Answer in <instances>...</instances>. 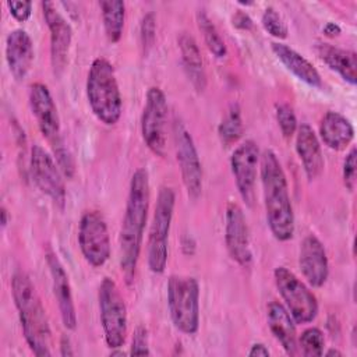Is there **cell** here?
Instances as JSON below:
<instances>
[{
	"mask_svg": "<svg viewBox=\"0 0 357 357\" xmlns=\"http://www.w3.org/2000/svg\"><path fill=\"white\" fill-rule=\"evenodd\" d=\"M149 199L151 187L148 170L145 167H138L130 180L128 197L119 237L120 266L128 280L134 276L139 258Z\"/></svg>",
	"mask_w": 357,
	"mask_h": 357,
	"instance_id": "6da1fadb",
	"label": "cell"
},
{
	"mask_svg": "<svg viewBox=\"0 0 357 357\" xmlns=\"http://www.w3.org/2000/svg\"><path fill=\"white\" fill-rule=\"evenodd\" d=\"M259 163L269 230L276 240L289 241L294 234V212L289 195L286 174L276 153L271 149L262 152Z\"/></svg>",
	"mask_w": 357,
	"mask_h": 357,
	"instance_id": "7a4b0ae2",
	"label": "cell"
},
{
	"mask_svg": "<svg viewBox=\"0 0 357 357\" xmlns=\"http://www.w3.org/2000/svg\"><path fill=\"white\" fill-rule=\"evenodd\" d=\"M11 293L28 347L38 357L52 356V332L46 310L25 272L17 271L13 275Z\"/></svg>",
	"mask_w": 357,
	"mask_h": 357,
	"instance_id": "3957f363",
	"label": "cell"
},
{
	"mask_svg": "<svg viewBox=\"0 0 357 357\" xmlns=\"http://www.w3.org/2000/svg\"><path fill=\"white\" fill-rule=\"evenodd\" d=\"M86 98L95 117L106 124L114 126L123 112V99L113 64L105 57H96L86 77Z\"/></svg>",
	"mask_w": 357,
	"mask_h": 357,
	"instance_id": "277c9868",
	"label": "cell"
},
{
	"mask_svg": "<svg viewBox=\"0 0 357 357\" xmlns=\"http://www.w3.org/2000/svg\"><path fill=\"white\" fill-rule=\"evenodd\" d=\"M167 307L173 325L185 335L199 328V284L192 276L172 275L167 280Z\"/></svg>",
	"mask_w": 357,
	"mask_h": 357,
	"instance_id": "5b68a950",
	"label": "cell"
},
{
	"mask_svg": "<svg viewBox=\"0 0 357 357\" xmlns=\"http://www.w3.org/2000/svg\"><path fill=\"white\" fill-rule=\"evenodd\" d=\"M174 202V190L167 185L160 187L148 237V268L153 273H162L167 264V243Z\"/></svg>",
	"mask_w": 357,
	"mask_h": 357,
	"instance_id": "8992f818",
	"label": "cell"
},
{
	"mask_svg": "<svg viewBox=\"0 0 357 357\" xmlns=\"http://www.w3.org/2000/svg\"><path fill=\"white\" fill-rule=\"evenodd\" d=\"M98 301L105 342L109 349H120L127 337V307L113 279L103 278Z\"/></svg>",
	"mask_w": 357,
	"mask_h": 357,
	"instance_id": "52a82bcc",
	"label": "cell"
},
{
	"mask_svg": "<svg viewBox=\"0 0 357 357\" xmlns=\"http://www.w3.org/2000/svg\"><path fill=\"white\" fill-rule=\"evenodd\" d=\"M275 284L287 311L296 324H310L318 315V301L314 293L287 268L278 266L273 271Z\"/></svg>",
	"mask_w": 357,
	"mask_h": 357,
	"instance_id": "ba28073f",
	"label": "cell"
},
{
	"mask_svg": "<svg viewBox=\"0 0 357 357\" xmlns=\"http://www.w3.org/2000/svg\"><path fill=\"white\" fill-rule=\"evenodd\" d=\"M78 245L84 259L93 268L103 266L110 257V237L99 211H86L78 225Z\"/></svg>",
	"mask_w": 357,
	"mask_h": 357,
	"instance_id": "9c48e42d",
	"label": "cell"
},
{
	"mask_svg": "<svg viewBox=\"0 0 357 357\" xmlns=\"http://www.w3.org/2000/svg\"><path fill=\"white\" fill-rule=\"evenodd\" d=\"M166 96L160 88L151 86L141 116V134L146 146L158 156H165L166 152Z\"/></svg>",
	"mask_w": 357,
	"mask_h": 357,
	"instance_id": "30bf717a",
	"label": "cell"
},
{
	"mask_svg": "<svg viewBox=\"0 0 357 357\" xmlns=\"http://www.w3.org/2000/svg\"><path fill=\"white\" fill-rule=\"evenodd\" d=\"M29 170L36 187L60 209L66 205V184L53 156L39 144L31 148Z\"/></svg>",
	"mask_w": 357,
	"mask_h": 357,
	"instance_id": "8fae6325",
	"label": "cell"
},
{
	"mask_svg": "<svg viewBox=\"0 0 357 357\" xmlns=\"http://www.w3.org/2000/svg\"><path fill=\"white\" fill-rule=\"evenodd\" d=\"M174 148L181 172L183 184L191 199H197L202 191V167L190 131L178 120L173 126Z\"/></svg>",
	"mask_w": 357,
	"mask_h": 357,
	"instance_id": "7c38bea8",
	"label": "cell"
},
{
	"mask_svg": "<svg viewBox=\"0 0 357 357\" xmlns=\"http://www.w3.org/2000/svg\"><path fill=\"white\" fill-rule=\"evenodd\" d=\"M42 13L50 36V63L56 77H60L68 61L73 29L68 21L52 1H42Z\"/></svg>",
	"mask_w": 357,
	"mask_h": 357,
	"instance_id": "4fadbf2b",
	"label": "cell"
},
{
	"mask_svg": "<svg viewBox=\"0 0 357 357\" xmlns=\"http://www.w3.org/2000/svg\"><path fill=\"white\" fill-rule=\"evenodd\" d=\"M259 158V148L252 139H247L238 145L230 156V167L236 187L240 197L248 206H252L255 199V181Z\"/></svg>",
	"mask_w": 357,
	"mask_h": 357,
	"instance_id": "5bb4252c",
	"label": "cell"
},
{
	"mask_svg": "<svg viewBox=\"0 0 357 357\" xmlns=\"http://www.w3.org/2000/svg\"><path fill=\"white\" fill-rule=\"evenodd\" d=\"M29 106L42 135L52 144L53 149L63 145L57 106L47 85L43 82H33L29 86Z\"/></svg>",
	"mask_w": 357,
	"mask_h": 357,
	"instance_id": "9a60e30c",
	"label": "cell"
},
{
	"mask_svg": "<svg viewBox=\"0 0 357 357\" xmlns=\"http://www.w3.org/2000/svg\"><path fill=\"white\" fill-rule=\"evenodd\" d=\"M225 243L233 261L248 266L252 259L250 248V230L243 209L236 202H229L225 216Z\"/></svg>",
	"mask_w": 357,
	"mask_h": 357,
	"instance_id": "2e32d148",
	"label": "cell"
},
{
	"mask_svg": "<svg viewBox=\"0 0 357 357\" xmlns=\"http://www.w3.org/2000/svg\"><path fill=\"white\" fill-rule=\"evenodd\" d=\"M298 265L303 276L312 287H322L329 276V262L321 240L308 234L300 244Z\"/></svg>",
	"mask_w": 357,
	"mask_h": 357,
	"instance_id": "e0dca14e",
	"label": "cell"
},
{
	"mask_svg": "<svg viewBox=\"0 0 357 357\" xmlns=\"http://www.w3.org/2000/svg\"><path fill=\"white\" fill-rule=\"evenodd\" d=\"M46 262L49 266L53 293H54V297H56V301L59 305L63 325L67 329L73 331L77 328V312H75V305H74V298H73L68 275H67L63 264L60 262L59 257L53 251H49L46 254Z\"/></svg>",
	"mask_w": 357,
	"mask_h": 357,
	"instance_id": "ac0fdd59",
	"label": "cell"
},
{
	"mask_svg": "<svg viewBox=\"0 0 357 357\" xmlns=\"http://www.w3.org/2000/svg\"><path fill=\"white\" fill-rule=\"evenodd\" d=\"M6 60L10 73L17 81H22L33 61V43L24 29H14L6 38Z\"/></svg>",
	"mask_w": 357,
	"mask_h": 357,
	"instance_id": "d6986e66",
	"label": "cell"
},
{
	"mask_svg": "<svg viewBox=\"0 0 357 357\" xmlns=\"http://www.w3.org/2000/svg\"><path fill=\"white\" fill-rule=\"evenodd\" d=\"M296 132V152L303 163L307 177L310 180H315L321 176L325 166L317 134L305 123L300 124Z\"/></svg>",
	"mask_w": 357,
	"mask_h": 357,
	"instance_id": "ffe728a7",
	"label": "cell"
},
{
	"mask_svg": "<svg viewBox=\"0 0 357 357\" xmlns=\"http://www.w3.org/2000/svg\"><path fill=\"white\" fill-rule=\"evenodd\" d=\"M268 326L275 339L282 344L289 356L298 354L296 322L287 308L279 301H271L266 307Z\"/></svg>",
	"mask_w": 357,
	"mask_h": 357,
	"instance_id": "44dd1931",
	"label": "cell"
},
{
	"mask_svg": "<svg viewBox=\"0 0 357 357\" xmlns=\"http://www.w3.org/2000/svg\"><path fill=\"white\" fill-rule=\"evenodd\" d=\"M177 43L181 54L183 68L188 81L195 88V91L202 92L206 86V73L202 54L195 39L192 38V35L181 32L177 38Z\"/></svg>",
	"mask_w": 357,
	"mask_h": 357,
	"instance_id": "7402d4cb",
	"label": "cell"
},
{
	"mask_svg": "<svg viewBox=\"0 0 357 357\" xmlns=\"http://www.w3.org/2000/svg\"><path fill=\"white\" fill-rule=\"evenodd\" d=\"M271 47L276 57L283 63V66L289 71H291L300 81L305 82L312 88H322V78L318 70L304 56L280 42H272Z\"/></svg>",
	"mask_w": 357,
	"mask_h": 357,
	"instance_id": "603a6c76",
	"label": "cell"
},
{
	"mask_svg": "<svg viewBox=\"0 0 357 357\" xmlns=\"http://www.w3.org/2000/svg\"><path fill=\"white\" fill-rule=\"evenodd\" d=\"M319 135L324 144L333 149L342 151L349 146L354 137L353 124L339 112H326L319 123Z\"/></svg>",
	"mask_w": 357,
	"mask_h": 357,
	"instance_id": "cb8c5ba5",
	"label": "cell"
},
{
	"mask_svg": "<svg viewBox=\"0 0 357 357\" xmlns=\"http://www.w3.org/2000/svg\"><path fill=\"white\" fill-rule=\"evenodd\" d=\"M315 52L319 59L333 71H336L346 82L356 85L357 82V56L354 52L340 49L329 43H317Z\"/></svg>",
	"mask_w": 357,
	"mask_h": 357,
	"instance_id": "d4e9b609",
	"label": "cell"
},
{
	"mask_svg": "<svg viewBox=\"0 0 357 357\" xmlns=\"http://www.w3.org/2000/svg\"><path fill=\"white\" fill-rule=\"evenodd\" d=\"M105 35L110 43L121 39L126 20V4L121 0H103L99 3Z\"/></svg>",
	"mask_w": 357,
	"mask_h": 357,
	"instance_id": "484cf974",
	"label": "cell"
},
{
	"mask_svg": "<svg viewBox=\"0 0 357 357\" xmlns=\"http://www.w3.org/2000/svg\"><path fill=\"white\" fill-rule=\"evenodd\" d=\"M218 134L223 145L229 146L238 141L243 134V120H241V109L237 102H233L226 114L223 116L219 127Z\"/></svg>",
	"mask_w": 357,
	"mask_h": 357,
	"instance_id": "4316f807",
	"label": "cell"
},
{
	"mask_svg": "<svg viewBox=\"0 0 357 357\" xmlns=\"http://www.w3.org/2000/svg\"><path fill=\"white\" fill-rule=\"evenodd\" d=\"M197 24H198V28L199 31L202 32V36H204V40L209 49V52L218 57V59H223L227 53V49H226V45H225V40L222 39L220 33L218 32L216 26L213 25V22L211 21V18L206 15L205 11L199 10L197 13Z\"/></svg>",
	"mask_w": 357,
	"mask_h": 357,
	"instance_id": "83f0119b",
	"label": "cell"
},
{
	"mask_svg": "<svg viewBox=\"0 0 357 357\" xmlns=\"http://www.w3.org/2000/svg\"><path fill=\"white\" fill-rule=\"evenodd\" d=\"M298 346L301 350V354L305 357H319L324 354V346H325V337L319 328H308L305 329L300 339Z\"/></svg>",
	"mask_w": 357,
	"mask_h": 357,
	"instance_id": "f1b7e54d",
	"label": "cell"
},
{
	"mask_svg": "<svg viewBox=\"0 0 357 357\" xmlns=\"http://www.w3.org/2000/svg\"><path fill=\"white\" fill-rule=\"evenodd\" d=\"M261 22H262V26L264 29L273 38H278V39H284L287 38V26L283 21V18L280 17V14L273 8V7H266L264 14H262V18H261Z\"/></svg>",
	"mask_w": 357,
	"mask_h": 357,
	"instance_id": "f546056e",
	"label": "cell"
},
{
	"mask_svg": "<svg viewBox=\"0 0 357 357\" xmlns=\"http://www.w3.org/2000/svg\"><path fill=\"white\" fill-rule=\"evenodd\" d=\"M276 120L284 138H290L297 131V119L293 107L287 103L276 105Z\"/></svg>",
	"mask_w": 357,
	"mask_h": 357,
	"instance_id": "4dcf8cb0",
	"label": "cell"
},
{
	"mask_svg": "<svg viewBox=\"0 0 357 357\" xmlns=\"http://www.w3.org/2000/svg\"><path fill=\"white\" fill-rule=\"evenodd\" d=\"M141 45L144 49V53L146 54L149 49L152 47L155 42V33H156V21L153 13H148L144 15L141 21Z\"/></svg>",
	"mask_w": 357,
	"mask_h": 357,
	"instance_id": "1f68e13d",
	"label": "cell"
},
{
	"mask_svg": "<svg viewBox=\"0 0 357 357\" xmlns=\"http://www.w3.org/2000/svg\"><path fill=\"white\" fill-rule=\"evenodd\" d=\"M356 148H351L343 162V183L347 190L353 191L356 187Z\"/></svg>",
	"mask_w": 357,
	"mask_h": 357,
	"instance_id": "d6a6232c",
	"label": "cell"
},
{
	"mask_svg": "<svg viewBox=\"0 0 357 357\" xmlns=\"http://www.w3.org/2000/svg\"><path fill=\"white\" fill-rule=\"evenodd\" d=\"M130 354H132V356H149L151 354L149 346H148V332L144 326H138L134 331Z\"/></svg>",
	"mask_w": 357,
	"mask_h": 357,
	"instance_id": "836d02e7",
	"label": "cell"
},
{
	"mask_svg": "<svg viewBox=\"0 0 357 357\" xmlns=\"http://www.w3.org/2000/svg\"><path fill=\"white\" fill-rule=\"evenodd\" d=\"M6 4L10 10V14L20 22H25L32 14L31 1H7Z\"/></svg>",
	"mask_w": 357,
	"mask_h": 357,
	"instance_id": "e575fe53",
	"label": "cell"
},
{
	"mask_svg": "<svg viewBox=\"0 0 357 357\" xmlns=\"http://www.w3.org/2000/svg\"><path fill=\"white\" fill-rule=\"evenodd\" d=\"M233 25L238 29H251L252 28V20L248 17V14L238 11L233 17Z\"/></svg>",
	"mask_w": 357,
	"mask_h": 357,
	"instance_id": "d590c367",
	"label": "cell"
},
{
	"mask_svg": "<svg viewBox=\"0 0 357 357\" xmlns=\"http://www.w3.org/2000/svg\"><path fill=\"white\" fill-rule=\"evenodd\" d=\"M269 350L264 343H254L248 351V356L254 357V356H269Z\"/></svg>",
	"mask_w": 357,
	"mask_h": 357,
	"instance_id": "8d00e7d4",
	"label": "cell"
},
{
	"mask_svg": "<svg viewBox=\"0 0 357 357\" xmlns=\"http://www.w3.org/2000/svg\"><path fill=\"white\" fill-rule=\"evenodd\" d=\"M324 32L326 36H331V38H335L340 33V26L335 22H328L325 26H324Z\"/></svg>",
	"mask_w": 357,
	"mask_h": 357,
	"instance_id": "74e56055",
	"label": "cell"
},
{
	"mask_svg": "<svg viewBox=\"0 0 357 357\" xmlns=\"http://www.w3.org/2000/svg\"><path fill=\"white\" fill-rule=\"evenodd\" d=\"M60 350H61V351H60L61 356H73V354H74V351L71 350L70 342H68V339H66V337H63V340H61Z\"/></svg>",
	"mask_w": 357,
	"mask_h": 357,
	"instance_id": "f35d334b",
	"label": "cell"
},
{
	"mask_svg": "<svg viewBox=\"0 0 357 357\" xmlns=\"http://www.w3.org/2000/svg\"><path fill=\"white\" fill-rule=\"evenodd\" d=\"M6 225H7V211H6V208L3 206V208H1V226L6 227Z\"/></svg>",
	"mask_w": 357,
	"mask_h": 357,
	"instance_id": "ab89813d",
	"label": "cell"
},
{
	"mask_svg": "<svg viewBox=\"0 0 357 357\" xmlns=\"http://www.w3.org/2000/svg\"><path fill=\"white\" fill-rule=\"evenodd\" d=\"M325 356H328V357H331V356H343V353L339 351V350H336V349H329V350L325 353Z\"/></svg>",
	"mask_w": 357,
	"mask_h": 357,
	"instance_id": "60d3db41",
	"label": "cell"
}]
</instances>
